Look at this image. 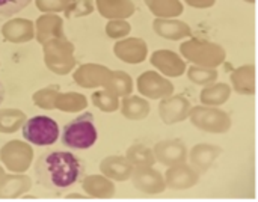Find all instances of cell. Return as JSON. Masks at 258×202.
Returning <instances> with one entry per match:
<instances>
[{
	"instance_id": "obj_4",
	"label": "cell",
	"mask_w": 258,
	"mask_h": 202,
	"mask_svg": "<svg viewBox=\"0 0 258 202\" xmlns=\"http://www.w3.org/2000/svg\"><path fill=\"white\" fill-rule=\"evenodd\" d=\"M32 0H0V17H12L23 11Z\"/></svg>"
},
{
	"instance_id": "obj_3",
	"label": "cell",
	"mask_w": 258,
	"mask_h": 202,
	"mask_svg": "<svg viewBox=\"0 0 258 202\" xmlns=\"http://www.w3.org/2000/svg\"><path fill=\"white\" fill-rule=\"evenodd\" d=\"M21 131H23V138L36 147H48L59 139L57 122L45 115H38L27 119Z\"/></svg>"
},
{
	"instance_id": "obj_5",
	"label": "cell",
	"mask_w": 258,
	"mask_h": 202,
	"mask_svg": "<svg viewBox=\"0 0 258 202\" xmlns=\"http://www.w3.org/2000/svg\"><path fill=\"white\" fill-rule=\"evenodd\" d=\"M3 100H5V88H3V85L0 83V106H2V103H3Z\"/></svg>"
},
{
	"instance_id": "obj_2",
	"label": "cell",
	"mask_w": 258,
	"mask_h": 202,
	"mask_svg": "<svg viewBox=\"0 0 258 202\" xmlns=\"http://www.w3.org/2000/svg\"><path fill=\"white\" fill-rule=\"evenodd\" d=\"M98 139V130L94 121V115L86 112L80 116L71 119L68 124H65L60 136L62 145H65L70 150H89L92 145H95Z\"/></svg>"
},
{
	"instance_id": "obj_1",
	"label": "cell",
	"mask_w": 258,
	"mask_h": 202,
	"mask_svg": "<svg viewBox=\"0 0 258 202\" xmlns=\"http://www.w3.org/2000/svg\"><path fill=\"white\" fill-rule=\"evenodd\" d=\"M35 175L42 187L63 192L83 180L85 165L70 151H47L36 160Z\"/></svg>"
}]
</instances>
